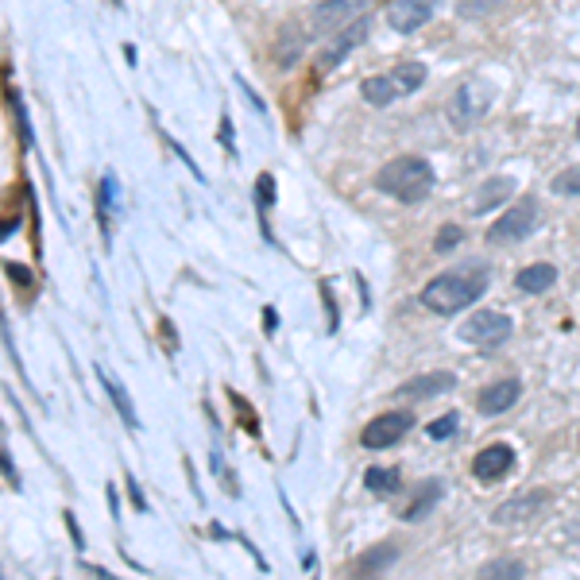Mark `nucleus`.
I'll return each instance as SVG.
<instances>
[{"label":"nucleus","instance_id":"obj_12","mask_svg":"<svg viewBox=\"0 0 580 580\" xmlns=\"http://www.w3.org/2000/svg\"><path fill=\"white\" fill-rule=\"evenodd\" d=\"M368 0H321L310 8V24L314 31H337L341 24L356 20V12H364Z\"/></svg>","mask_w":580,"mask_h":580},{"label":"nucleus","instance_id":"obj_2","mask_svg":"<svg viewBox=\"0 0 580 580\" xmlns=\"http://www.w3.org/2000/svg\"><path fill=\"white\" fill-rule=\"evenodd\" d=\"M376 190L403 205L426 202L430 190H434V167L418 155H399V159H391L387 167L376 171Z\"/></svg>","mask_w":580,"mask_h":580},{"label":"nucleus","instance_id":"obj_16","mask_svg":"<svg viewBox=\"0 0 580 580\" xmlns=\"http://www.w3.org/2000/svg\"><path fill=\"white\" fill-rule=\"evenodd\" d=\"M457 387V379L449 376V372H430V376H418L403 383L395 395L399 399H434V395H445V391H453Z\"/></svg>","mask_w":580,"mask_h":580},{"label":"nucleus","instance_id":"obj_10","mask_svg":"<svg viewBox=\"0 0 580 580\" xmlns=\"http://www.w3.org/2000/svg\"><path fill=\"white\" fill-rule=\"evenodd\" d=\"M368 39V20H356L352 28H345L333 43H325V51L318 55V74H333L341 62H345L360 43Z\"/></svg>","mask_w":580,"mask_h":580},{"label":"nucleus","instance_id":"obj_11","mask_svg":"<svg viewBox=\"0 0 580 580\" xmlns=\"http://www.w3.org/2000/svg\"><path fill=\"white\" fill-rule=\"evenodd\" d=\"M511 468H515V449L503 445V441H495V445H488V449L476 453V461H472V476L484 480V484H495V480H503Z\"/></svg>","mask_w":580,"mask_h":580},{"label":"nucleus","instance_id":"obj_14","mask_svg":"<svg viewBox=\"0 0 580 580\" xmlns=\"http://www.w3.org/2000/svg\"><path fill=\"white\" fill-rule=\"evenodd\" d=\"M395 557H399V546H391V542L372 546L368 553L356 557V565H352V580H383V573L395 565Z\"/></svg>","mask_w":580,"mask_h":580},{"label":"nucleus","instance_id":"obj_13","mask_svg":"<svg viewBox=\"0 0 580 580\" xmlns=\"http://www.w3.org/2000/svg\"><path fill=\"white\" fill-rule=\"evenodd\" d=\"M519 395H522L519 379H495V383H488L476 395V406H480V414H503V410H511V406L519 403Z\"/></svg>","mask_w":580,"mask_h":580},{"label":"nucleus","instance_id":"obj_24","mask_svg":"<svg viewBox=\"0 0 580 580\" xmlns=\"http://www.w3.org/2000/svg\"><path fill=\"white\" fill-rule=\"evenodd\" d=\"M457 430H461V418H457L453 410H449L445 418H434V422L426 426V434L434 437V441H445V437H453V434H457Z\"/></svg>","mask_w":580,"mask_h":580},{"label":"nucleus","instance_id":"obj_27","mask_svg":"<svg viewBox=\"0 0 580 580\" xmlns=\"http://www.w3.org/2000/svg\"><path fill=\"white\" fill-rule=\"evenodd\" d=\"M8 275H12V279H20V283H31V275L24 271V267H16V263H8Z\"/></svg>","mask_w":580,"mask_h":580},{"label":"nucleus","instance_id":"obj_23","mask_svg":"<svg viewBox=\"0 0 580 580\" xmlns=\"http://www.w3.org/2000/svg\"><path fill=\"white\" fill-rule=\"evenodd\" d=\"M503 0H457V12L464 20H480V16H492Z\"/></svg>","mask_w":580,"mask_h":580},{"label":"nucleus","instance_id":"obj_4","mask_svg":"<svg viewBox=\"0 0 580 580\" xmlns=\"http://www.w3.org/2000/svg\"><path fill=\"white\" fill-rule=\"evenodd\" d=\"M492 101L495 89L488 78H464L461 86L453 89V97H449V120L457 128H472V124H480L488 116Z\"/></svg>","mask_w":580,"mask_h":580},{"label":"nucleus","instance_id":"obj_25","mask_svg":"<svg viewBox=\"0 0 580 580\" xmlns=\"http://www.w3.org/2000/svg\"><path fill=\"white\" fill-rule=\"evenodd\" d=\"M457 244H461V229H457V225H445V229L437 232L434 252H437V256H445V252H453Z\"/></svg>","mask_w":580,"mask_h":580},{"label":"nucleus","instance_id":"obj_1","mask_svg":"<svg viewBox=\"0 0 580 580\" xmlns=\"http://www.w3.org/2000/svg\"><path fill=\"white\" fill-rule=\"evenodd\" d=\"M484 287H488V267H480V263L461 267V271H445V275H437V279L426 283V290H422V306L449 318V314L468 310V306L484 294Z\"/></svg>","mask_w":580,"mask_h":580},{"label":"nucleus","instance_id":"obj_17","mask_svg":"<svg viewBox=\"0 0 580 580\" xmlns=\"http://www.w3.org/2000/svg\"><path fill=\"white\" fill-rule=\"evenodd\" d=\"M97 376H101V383H105V391H109V399H113L120 422H124L128 430H136V426H140V418H136V406H132V395L124 391V383H120L109 368H97Z\"/></svg>","mask_w":580,"mask_h":580},{"label":"nucleus","instance_id":"obj_3","mask_svg":"<svg viewBox=\"0 0 580 580\" xmlns=\"http://www.w3.org/2000/svg\"><path fill=\"white\" fill-rule=\"evenodd\" d=\"M426 66L422 62H403V66H395V70H387V74H376V78H364L360 82V97L368 101V105H376V109H387V105H395L399 97H410V93H418V89L426 86Z\"/></svg>","mask_w":580,"mask_h":580},{"label":"nucleus","instance_id":"obj_21","mask_svg":"<svg viewBox=\"0 0 580 580\" xmlns=\"http://www.w3.org/2000/svg\"><path fill=\"white\" fill-rule=\"evenodd\" d=\"M364 484H368V492H376V495H395L403 488V480H399L395 468H368Z\"/></svg>","mask_w":580,"mask_h":580},{"label":"nucleus","instance_id":"obj_18","mask_svg":"<svg viewBox=\"0 0 580 580\" xmlns=\"http://www.w3.org/2000/svg\"><path fill=\"white\" fill-rule=\"evenodd\" d=\"M553 283H557V267L553 263H530V267H522L515 275V287L522 294H546Z\"/></svg>","mask_w":580,"mask_h":580},{"label":"nucleus","instance_id":"obj_15","mask_svg":"<svg viewBox=\"0 0 580 580\" xmlns=\"http://www.w3.org/2000/svg\"><path fill=\"white\" fill-rule=\"evenodd\" d=\"M515 194V178H507V174H495V178H488L472 198H468V213H492L495 205H503L507 198Z\"/></svg>","mask_w":580,"mask_h":580},{"label":"nucleus","instance_id":"obj_22","mask_svg":"<svg viewBox=\"0 0 580 580\" xmlns=\"http://www.w3.org/2000/svg\"><path fill=\"white\" fill-rule=\"evenodd\" d=\"M553 194L557 198H580V167H565L553 178Z\"/></svg>","mask_w":580,"mask_h":580},{"label":"nucleus","instance_id":"obj_26","mask_svg":"<svg viewBox=\"0 0 580 580\" xmlns=\"http://www.w3.org/2000/svg\"><path fill=\"white\" fill-rule=\"evenodd\" d=\"M256 194H260V209H267V205L275 202V178L271 174H260L256 178Z\"/></svg>","mask_w":580,"mask_h":580},{"label":"nucleus","instance_id":"obj_7","mask_svg":"<svg viewBox=\"0 0 580 580\" xmlns=\"http://www.w3.org/2000/svg\"><path fill=\"white\" fill-rule=\"evenodd\" d=\"M410 430H414V414H406V410H391V414H379V418H372V422L364 426L360 445H364V449H387V445L403 441Z\"/></svg>","mask_w":580,"mask_h":580},{"label":"nucleus","instance_id":"obj_8","mask_svg":"<svg viewBox=\"0 0 580 580\" xmlns=\"http://www.w3.org/2000/svg\"><path fill=\"white\" fill-rule=\"evenodd\" d=\"M550 499H553L550 492H522V495H515V499H507V503H499L492 522L495 526H519V522L538 519V515L550 507Z\"/></svg>","mask_w":580,"mask_h":580},{"label":"nucleus","instance_id":"obj_28","mask_svg":"<svg viewBox=\"0 0 580 580\" xmlns=\"http://www.w3.org/2000/svg\"><path fill=\"white\" fill-rule=\"evenodd\" d=\"M577 136H580V116H577Z\"/></svg>","mask_w":580,"mask_h":580},{"label":"nucleus","instance_id":"obj_5","mask_svg":"<svg viewBox=\"0 0 580 580\" xmlns=\"http://www.w3.org/2000/svg\"><path fill=\"white\" fill-rule=\"evenodd\" d=\"M534 229H538V202H534V198H522V202H515L499 221H495L492 232H488V240L503 248V244H519V240H526Z\"/></svg>","mask_w":580,"mask_h":580},{"label":"nucleus","instance_id":"obj_20","mask_svg":"<svg viewBox=\"0 0 580 580\" xmlns=\"http://www.w3.org/2000/svg\"><path fill=\"white\" fill-rule=\"evenodd\" d=\"M526 577V565L519 557H499V561H488L480 569V580H522Z\"/></svg>","mask_w":580,"mask_h":580},{"label":"nucleus","instance_id":"obj_6","mask_svg":"<svg viewBox=\"0 0 580 580\" xmlns=\"http://www.w3.org/2000/svg\"><path fill=\"white\" fill-rule=\"evenodd\" d=\"M511 329H515V321L507 318V314H499V310H480V314H472V318L461 325V337L480 348H499L507 337H511Z\"/></svg>","mask_w":580,"mask_h":580},{"label":"nucleus","instance_id":"obj_9","mask_svg":"<svg viewBox=\"0 0 580 580\" xmlns=\"http://www.w3.org/2000/svg\"><path fill=\"white\" fill-rule=\"evenodd\" d=\"M437 12V0H391L387 4V24L399 35H410V31L426 28L430 16Z\"/></svg>","mask_w":580,"mask_h":580},{"label":"nucleus","instance_id":"obj_19","mask_svg":"<svg viewBox=\"0 0 580 580\" xmlns=\"http://www.w3.org/2000/svg\"><path fill=\"white\" fill-rule=\"evenodd\" d=\"M437 499H441V480H426V484H422V492L414 495V503H410V507L403 511V519L406 522L426 519V515H430V511L437 507Z\"/></svg>","mask_w":580,"mask_h":580}]
</instances>
